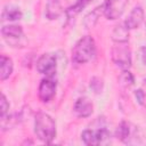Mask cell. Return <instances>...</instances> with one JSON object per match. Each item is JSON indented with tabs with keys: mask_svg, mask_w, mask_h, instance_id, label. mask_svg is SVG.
<instances>
[{
	"mask_svg": "<svg viewBox=\"0 0 146 146\" xmlns=\"http://www.w3.org/2000/svg\"><path fill=\"white\" fill-rule=\"evenodd\" d=\"M34 132L36 137L46 143L50 144L56 137V122L47 113L39 112L34 119Z\"/></svg>",
	"mask_w": 146,
	"mask_h": 146,
	"instance_id": "6da1fadb",
	"label": "cell"
},
{
	"mask_svg": "<svg viewBox=\"0 0 146 146\" xmlns=\"http://www.w3.org/2000/svg\"><path fill=\"white\" fill-rule=\"evenodd\" d=\"M96 55V43L90 35L82 36L72 49V60L75 64H86Z\"/></svg>",
	"mask_w": 146,
	"mask_h": 146,
	"instance_id": "7a4b0ae2",
	"label": "cell"
},
{
	"mask_svg": "<svg viewBox=\"0 0 146 146\" xmlns=\"http://www.w3.org/2000/svg\"><path fill=\"white\" fill-rule=\"evenodd\" d=\"M1 35L6 43L13 48H24L27 43V39L22 26L16 24L5 25L1 29Z\"/></svg>",
	"mask_w": 146,
	"mask_h": 146,
	"instance_id": "3957f363",
	"label": "cell"
},
{
	"mask_svg": "<svg viewBox=\"0 0 146 146\" xmlns=\"http://www.w3.org/2000/svg\"><path fill=\"white\" fill-rule=\"evenodd\" d=\"M112 60L122 71L129 70L131 66V50L127 43H116L111 50Z\"/></svg>",
	"mask_w": 146,
	"mask_h": 146,
	"instance_id": "277c9868",
	"label": "cell"
},
{
	"mask_svg": "<svg viewBox=\"0 0 146 146\" xmlns=\"http://www.w3.org/2000/svg\"><path fill=\"white\" fill-rule=\"evenodd\" d=\"M81 139L86 145L89 146L100 145L108 141L110 132L104 127H99L98 129H87L81 133Z\"/></svg>",
	"mask_w": 146,
	"mask_h": 146,
	"instance_id": "5b68a950",
	"label": "cell"
},
{
	"mask_svg": "<svg viewBox=\"0 0 146 146\" xmlns=\"http://www.w3.org/2000/svg\"><path fill=\"white\" fill-rule=\"evenodd\" d=\"M116 137L124 144H136L139 138L138 127L128 121H122L116 129Z\"/></svg>",
	"mask_w": 146,
	"mask_h": 146,
	"instance_id": "8992f818",
	"label": "cell"
},
{
	"mask_svg": "<svg viewBox=\"0 0 146 146\" xmlns=\"http://www.w3.org/2000/svg\"><path fill=\"white\" fill-rule=\"evenodd\" d=\"M56 88H57V82L54 79V75H47L44 79L41 80L39 84V89H38L39 99L43 103L50 102L56 95Z\"/></svg>",
	"mask_w": 146,
	"mask_h": 146,
	"instance_id": "52a82bcc",
	"label": "cell"
},
{
	"mask_svg": "<svg viewBox=\"0 0 146 146\" xmlns=\"http://www.w3.org/2000/svg\"><path fill=\"white\" fill-rule=\"evenodd\" d=\"M56 65H57V58L54 54L50 52H46L42 54L35 64L36 71L41 74H46V75H54L55 71H56Z\"/></svg>",
	"mask_w": 146,
	"mask_h": 146,
	"instance_id": "ba28073f",
	"label": "cell"
},
{
	"mask_svg": "<svg viewBox=\"0 0 146 146\" xmlns=\"http://www.w3.org/2000/svg\"><path fill=\"white\" fill-rule=\"evenodd\" d=\"M104 5H105L104 15L108 19H116L123 14L128 5V0H106Z\"/></svg>",
	"mask_w": 146,
	"mask_h": 146,
	"instance_id": "9c48e42d",
	"label": "cell"
},
{
	"mask_svg": "<svg viewBox=\"0 0 146 146\" xmlns=\"http://www.w3.org/2000/svg\"><path fill=\"white\" fill-rule=\"evenodd\" d=\"M73 111L80 117H88L94 112V104L88 97H80L74 103Z\"/></svg>",
	"mask_w": 146,
	"mask_h": 146,
	"instance_id": "30bf717a",
	"label": "cell"
},
{
	"mask_svg": "<svg viewBox=\"0 0 146 146\" xmlns=\"http://www.w3.org/2000/svg\"><path fill=\"white\" fill-rule=\"evenodd\" d=\"M143 22H144V10L140 6H136L130 11L127 19L124 21V24L129 30H133L139 27Z\"/></svg>",
	"mask_w": 146,
	"mask_h": 146,
	"instance_id": "8fae6325",
	"label": "cell"
},
{
	"mask_svg": "<svg viewBox=\"0 0 146 146\" xmlns=\"http://www.w3.org/2000/svg\"><path fill=\"white\" fill-rule=\"evenodd\" d=\"M112 40L115 43H128L129 40V29L124 23L117 24L112 31Z\"/></svg>",
	"mask_w": 146,
	"mask_h": 146,
	"instance_id": "7c38bea8",
	"label": "cell"
},
{
	"mask_svg": "<svg viewBox=\"0 0 146 146\" xmlns=\"http://www.w3.org/2000/svg\"><path fill=\"white\" fill-rule=\"evenodd\" d=\"M46 17L48 19H56L63 14V7L59 0H47L46 3Z\"/></svg>",
	"mask_w": 146,
	"mask_h": 146,
	"instance_id": "4fadbf2b",
	"label": "cell"
},
{
	"mask_svg": "<svg viewBox=\"0 0 146 146\" xmlns=\"http://www.w3.org/2000/svg\"><path fill=\"white\" fill-rule=\"evenodd\" d=\"M104 11H105V5L102 3L100 6L96 7L92 11H90L83 19V25L86 29H91L96 25V23L98 22L99 17L102 15H104Z\"/></svg>",
	"mask_w": 146,
	"mask_h": 146,
	"instance_id": "5bb4252c",
	"label": "cell"
},
{
	"mask_svg": "<svg viewBox=\"0 0 146 146\" xmlns=\"http://www.w3.org/2000/svg\"><path fill=\"white\" fill-rule=\"evenodd\" d=\"M23 14L19 9V7L17 6H14V5H6L2 9V14H1V17L3 21H10V22H14V21H19L22 18Z\"/></svg>",
	"mask_w": 146,
	"mask_h": 146,
	"instance_id": "9a60e30c",
	"label": "cell"
},
{
	"mask_svg": "<svg viewBox=\"0 0 146 146\" xmlns=\"http://www.w3.org/2000/svg\"><path fill=\"white\" fill-rule=\"evenodd\" d=\"M14 70V64H13V59L6 55H1L0 58V80L5 81L7 80Z\"/></svg>",
	"mask_w": 146,
	"mask_h": 146,
	"instance_id": "2e32d148",
	"label": "cell"
},
{
	"mask_svg": "<svg viewBox=\"0 0 146 146\" xmlns=\"http://www.w3.org/2000/svg\"><path fill=\"white\" fill-rule=\"evenodd\" d=\"M94 0H76V2L74 5H72L71 7H68L65 11L67 19H72L74 18L76 15H79L90 2H92Z\"/></svg>",
	"mask_w": 146,
	"mask_h": 146,
	"instance_id": "e0dca14e",
	"label": "cell"
},
{
	"mask_svg": "<svg viewBox=\"0 0 146 146\" xmlns=\"http://www.w3.org/2000/svg\"><path fill=\"white\" fill-rule=\"evenodd\" d=\"M117 81H119V83H120L122 87L128 88V87H131V86L135 83V78H133L132 73H131L129 70H124V71H122V73L119 75Z\"/></svg>",
	"mask_w": 146,
	"mask_h": 146,
	"instance_id": "ac0fdd59",
	"label": "cell"
},
{
	"mask_svg": "<svg viewBox=\"0 0 146 146\" xmlns=\"http://www.w3.org/2000/svg\"><path fill=\"white\" fill-rule=\"evenodd\" d=\"M90 88L95 94H100L104 89V81L102 78L98 76H94L90 80Z\"/></svg>",
	"mask_w": 146,
	"mask_h": 146,
	"instance_id": "d6986e66",
	"label": "cell"
},
{
	"mask_svg": "<svg viewBox=\"0 0 146 146\" xmlns=\"http://www.w3.org/2000/svg\"><path fill=\"white\" fill-rule=\"evenodd\" d=\"M9 112V102L7 100V97L2 94L0 99V116L5 117Z\"/></svg>",
	"mask_w": 146,
	"mask_h": 146,
	"instance_id": "ffe728a7",
	"label": "cell"
},
{
	"mask_svg": "<svg viewBox=\"0 0 146 146\" xmlns=\"http://www.w3.org/2000/svg\"><path fill=\"white\" fill-rule=\"evenodd\" d=\"M135 97L143 107H146V91L143 89H137L135 90Z\"/></svg>",
	"mask_w": 146,
	"mask_h": 146,
	"instance_id": "44dd1931",
	"label": "cell"
},
{
	"mask_svg": "<svg viewBox=\"0 0 146 146\" xmlns=\"http://www.w3.org/2000/svg\"><path fill=\"white\" fill-rule=\"evenodd\" d=\"M140 55H141V60H143V63L146 65V46H144V47L141 48Z\"/></svg>",
	"mask_w": 146,
	"mask_h": 146,
	"instance_id": "7402d4cb",
	"label": "cell"
},
{
	"mask_svg": "<svg viewBox=\"0 0 146 146\" xmlns=\"http://www.w3.org/2000/svg\"><path fill=\"white\" fill-rule=\"evenodd\" d=\"M145 29H146V23H145Z\"/></svg>",
	"mask_w": 146,
	"mask_h": 146,
	"instance_id": "603a6c76",
	"label": "cell"
}]
</instances>
